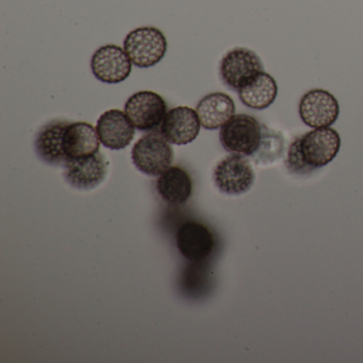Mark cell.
<instances>
[{
  "mask_svg": "<svg viewBox=\"0 0 363 363\" xmlns=\"http://www.w3.org/2000/svg\"><path fill=\"white\" fill-rule=\"evenodd\" d=\"M341 138L330 127L314 128L297 138L289 148L286 167L292 173H311L314 169L326 167L339 154Z\"/></svg>",
  "mask_w": 363,
  "mask_h": 363,
  "instance_id": "cell-1",
  "label": "cell"
},
{
  "mask_svg": "<svg viewBox=\"0 0 363 363\" xmlns=\"http://www.w3.org/2000/svg\"><path fill=\"white\" fill-rule=\"evenodd\" d=\"M262 135V125L254 116L237 114L220 128V141L230 154L252 157L259 150Z\"/></svg>",
  "mask_w": 363,
  "mask_h": 363,
  "instance_id": "cell-2",
  "label": "cell"
},
{
  "mask_svg": "<svg viewBox=\"0 0 363 363\" xmlns=\"http://www.w3.org/2000/svg\"><path fill=\"white\" fill-rule=\"evenodd\" d=\"M124 50L133 65L140 69H148L158 65L167 50V38L155 27H141L127 35Z\"/></svg>",
  "mask_w": 363,
  "mask_h": 363,
  "instance_id": "cell-3",
  "label": "cell"
},
{
  "mask_svg": "<svg viewBox=\"0 0 363 363\" xmlns=\"http://www.w3.org/2000/svg\"><path fill=\"white\" fill-rule=\"evenodd\" d=\"M133 164L141 173L160 176L171 167L174 150L162 133L152 131L142 137L131 150Z\"/></svg>",
  "mask_w": 363,
  "mask_h": 363,
  "instance_id": "cell-4",
  "label": "cell"
},
{
  "mask_svg": "<svg viewBox=\"0 0 363 363\" xmlns=\"http://www.w3.org/2000/svg\"><path fill=\"white\" fill-rule=\"evenodd\" d=\"M262 72L264 67L260 57L248 48H235L229 50L220 63L223 84L237 93Z\"/></svg>",
  "mask_w": 363,
  "mask_h": 363,
  "instance_id": "cell-5",
  "label": "cell"
},
{
  "mask_svg": "<svg viewBox=\"0 0 363 363\" xmlns=\"http://www.w3.org/2000/svg\"><path fill=\"white\" fill-rule=\"evenodd\" d=\"M213 182L224 194L233 196L244 194L254 186V169L246 157L231 154L214 167Z\"/></svg>",
  "mask_w": 363,
  "mask_h": 363,
  "instance_id": "cell-6",
  "label": "cell"
},
{
  "mask_svg": "<svg viewBox=\"0 0 363 363\" xmlns=\"http://www.w3.org/2000/svg\"><path fill=\"white\" fill-rule=\"evenodd\" d=\"M125 113L138 130L155 131L167 116V105L157 93L141 91L129 97Z\"/></svg>",
  "mask_w": 363,
  "mask_h": 363,
  "instance_id": "cell-7",
  "label": "cell"
},
{
  "mask_svg": "<svg viewBox=\"0 0 363 363\" xmlns=\"http://www.w3.org/2000/svg\"><path fill=\"white\" fill-rule=\"evenodd\" d=\"M298 112L303 124L311 128H325L337 122L340 106L328 91L314 89L301 97Z\"/></svg>",
  "mask_w": 363,
  "mask_h": 363,
  "instance_id": "cell-8",
  "label": "cell"
},
{
  "mask_svg": "<svg viewBox=\"0 0 363 363\" xmlns=\"http://www.w3.org/2000/svg\"><path fill=\"white\" fill-rule=\"evenodd\" d=\"M93 75L99 82L116 84L130 76L133 62L120 46L105 45L99 48L91 59Z\"/></svg>",
  "mask_w": 363,
  "mask_h": 363,
  "instance_id": "cell-9",
  "label": "cell"
},
{
  "mask_svg": "<svg viewBox=\"0 0 363 363\" xmlns=\"http://www.w3.org/2000/svg\"><path fill=\"white\" fill-rule=\"evenodd\" d=\"M65 178L76 190L90 191L105 182L108 163L101 152L84 158L71 159L65 165Z\"/></svg>",
  "mask_w": 363,
  "mask_h": 363,
  "instance_id": "cell-10",
  "label": "cell"
},
{
  "mask_svg": "<svg viewBox=\"0 0 363 363\" xmlns=\"http://www.w3.org/2000/svg\"><path fill=\"white\" fill-rule=\"evenodd\" d=\"M216 246L213 233L206 225L188 220L177 233V247L180 254L191 262L201 263L211 256Z\"/></svg>",
  "mask_w": 363,
  "mask_h": 363,
  "instance_id": "cell-11",
  "label": "cell"
},
{
  "mask_svg": "<svg viewBox=\"0 0 363 363\" xmlns=\"http://www.w3.org/2000/svg\"><path fill=\"white\" fill-rule=\"evenodd\" d=\"M196 110L176 107L169 110L160 126V133L171 144L186 145L196 139L201 131Z\"/></svg>",
  "mask_w": 363,
  "mask_h": 363,
  "instance_id": "cell-12",
  "label": "cell"
},
{
  "mask_svg": "<svg viewBox=\"0 0 363 363\" xmlns=\"http://www.w3.org/2000/svg\"><path fill=\"white\" fill-rule=\"evenodd\" d=\"M135 128L127 114L118 109L101 114L96 125L101 143L113 150H123L133 142Z\"/></svg>",
  "mask_w": 363,
  "mask_h": 363,
  "instance_id": "cell-13",
  "label": "cell"
},
{
  "mask_svg": "<svg viewBox=\"0 0 363 363\" xmlns=\"http://www.w3.org/2000/svg\"><path fill=\"white\" fill-rule=\"evenodd\" d=\"M67 121H52L41 130L35 138V150L42 161L50 165H65L67 161L65 152V133Z\"/></svg>",
  "mask_w": 363,
  "mask_h": 363,
  "instance_id": "cell-14",
  "label": "cell"
},
{
  "mask_svg": "<svg viewBox=\"0 0 363 363\" xmlns=\"http://www.w3.org/2000/svg\"><path fill=\"white\" fill-rule=\"evenodd\" d=\"M63 145L69 161L97 154L101 140L96 128L89 123H69L65 130Z\"/></svg>",
  "mask_w": 363,
  "mask_h": 363,
  "instance_id": "cell-15",
  "label": "cell"
},
{
  "mask_svg": "<svg viewBox=\"0 0 363 363\" xmlns=\"http://www.w3.org/2000/svg\"><path fill=\"white\" fill-rule=\"evenodd\" d=\"M196 112L203 128L216 130L235 116V101L225 93H211L199 101Z\"/></svg>",
  "mask_w": 363,
  "mask_h": 363,
  "instance_id": "cell-16",
  "label": "cell"
},
{
  "mask_svg": "<svg viewBox=\"0 0 363 363\" xmlns=\"http://www.w3.org/2000/svg\"><path fill=\"white\" fill-rule=\"evenodd\" d=\"M156 186L161 199L169 205H182L192 195V179L188 172L179 167H171L163 172Z\"/></svg>",
  "mask_w": 363,
  "mask_h": 363,
  "instance_id": "cell-17",
  "label": "cell"
},
{
  "mask_svg": "<svg viewBox=\"0 0 363 363\" xmlns=\"http://www.w3.org/2000/svg\"><path fill=\"white\" fill-rule=\"evenodd\" d=\"M244 106L254 110L269 108L278 95L277 82L269 74L262 72L247 86L238 92Z\"/></svg>",
  "mask_w": 363,
  "mask_h": 363,
  "instance_id": "cell-18",
  "label": "cell"
},
{
  "mask_svg": "<svg viewBox=\"0 0 363 363\" xmlns=\"http://www.w3.org/2000/svg\"><path fill=\"white\" fill-rule=\"evenodd\" d=\"M262 140H261L259 150L254 155V159L257 163L273 162L276 159L281 156L284 152V140L279 133H274L271 129L263 126Z\"/></svg>",
  "mask_w": 363,
  "mask_h": 363,
  "instance_id": "cell-19",
  "label": "cell"
}]
</instances>
